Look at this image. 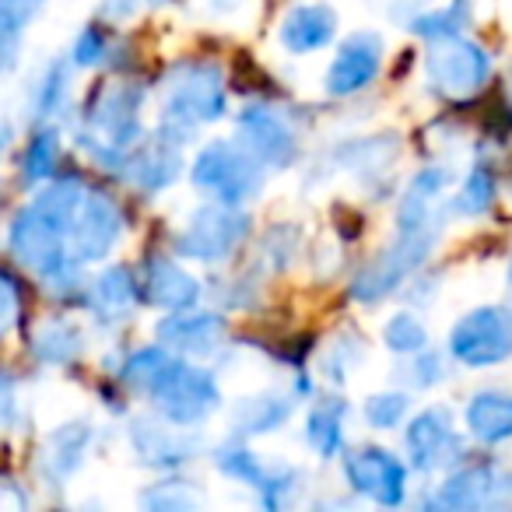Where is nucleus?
<instances>
[{"instance_id":"43","label":"nucleus","mask_w":512,"mask_h":512,"mask_svg":"<svg viewBox=\"0 0 512 512\" xmlns=\"http://www.w3.org/2000/svg\"><path fill=\"white\" fill-rule=\"evenodd\" d=\"M151 4H162V0H151Z\"/></svg>"},{"instance_id":"11","label":"nucleus","mask_w":512,"mask_h":512,"mask_svg":"<svg viewBox=\"0 0 512 512\" xmlns=\"http://www.w3.org/2000/svg\"><path fill=\"white\" fill-rule=\"evenodd\" d=\"M505 502H512V474L495 463L460 467L435 491V505L442 509H495Z\"/></svg>"},{"instance_id":"5","label":"nucleus","mask_w":512,"mask_h":512,"mask_svg":"<svg viewBox=\"0 0 512 512\" xmlns=\"http://www.w3.org/2000/svg\"><path fill=\"white\" fill-rule=\"evenodd\" d=\"M246 235L249 214L242 211V204L218 200V204H204L190 214L176 239V253L186 260H200V264H218L246 242Z\"/></svg>"},{"instance_id":"3","label":"nucleus","mask_w":512,"mask_h":512,"mask_svg":"<svg viewBox=\"0 0 512 512\" xmlns=\"http://www.w3.org/2000/svg\"><path fill=\"white\" fill-rule=\"evenodd\" d=\"M439 221H421V225H397V239L376 256L351 281V299L376 306L386 295H393L432 253L435 239H439Z\"/></svg>"},{"instance_id":"34","label":"nucleus","mask_w":512,"mask_h":512,"mask_svg":"<svg viewBox=\"0 0 512 512\" xmlns=\"http://www.w3.org/2000/svg\"><path fill=\"white\" fill-rule=\"evenodd\" d=\"M407 407H411V400H407V393H376V397L365 400V418H369L372 428H397L400 421H404Z\"/></svg>"},{"instance_id":"9","label":"nucleus","mask_w":512,"mask_h":512,"mask_svg":"<svg viewBox=\"0 0 512 512\" xmlns=\"http://www.w3.org/2000/svg\"><path fill=\"white\" fill-rule=\"evenodd\" d=\"M235 134H239V144L256 162L274 165V169H285V165H292L299 158L295 123L278 106L249 102L239 113V120H235Z\"/></svg>"},{"instance_id":"2","label":"nucleus","mask_w":512,"mask_h":512,"mask_svg":"<svg viewBox=\"0 0 512 512\" xmlns=\"http://www.w3.org/2000/svg\"><path fill=\"white\" fill-rule=\"evenodd\" d=\"M141 106L144 92L127 81L102 88L92 99L85 113V134H81V148L95 158V162L120 169L127 158V144L141 137Z\"/></svg>"},{"instance_id":"40","label":"nucleus","mask_w":512,"mask_h":512,"mask_svg":"<svg viewBox=\"0 0 512 512\" xmlns=\"http://www.w3.org/2000/svg\"><path fill=\"white\" fill-rule=\"evenodd\" d=\"M505 102H512V71H509V81H505Z\"/></svg>"},{"instance_id":"39","label":"nucleus","mask_w":512,"mask_h":512,"mask_svg":"<svg viewBox=\"0 0 512 512\" xmlns=\"http://www.w3.org/2000/svg\"><path fill=\"white\" fill-rule=\"evenodd\" d=\"M102 57H106V36L99 29H85L74 43V64L95 67L102 64Z\"/></svg>"},{"instance_id":"13","label":"nucleus","mask_w":512,"mask_h":512,"mask_svg":"<svg viewBox=\"0 0 512 512\" xmlns=\"http://www.w3.org/2000/svg\"><path fill=\"white\" fill-rule=\"evenodd\" d=\"M158 344L172 351L179 358H207L225 344L228 323L218 313H183L176 309V316H165L158 323Z\"/></svg>"},{"instance_id":"7","label":"nucleus","mask_w":512,"mask_h":512,"mask_svg":"<svg viewBox=\"0 0 512 512\" xmlns=\"http://www.w3.org/2000/svg\"><path fill=\"white\" fill-rule=\"evenodd\" d=\"M491 74V57L477 43L463 36L432 39L425 53V78L439 95L449 99H463L484 88Z\"/></svg>"},{"instance_id":"33","label":"nucleus","mask_w":512,"mask_h":512,"mask_svg":"<svg viewBox=\"0 0 512 512\" xmlns=\"http://www.w3.org/2000/svg\"><path fill=\"white\" fill-rule=\"evenodd\" d=\"M141 505H148V509H158V512H169V509H197L200 495L186 481H162V484H155L151 491H144Z\"/></svg>"},{"instance_id":"28","label":"nucleus","mask_w":512,"mask_h":512,"mask_svg":"<svg viewBox=\"0 0 512 512\" xmlns=\"http://www.w3.org/2000/svg\"><path fill=\"white\" fill-rule=\"evenodd\" d=\"M57 155H60V130L43 123V127L32 134L29 151H25V183H46L57 169Z\"/></svg>"},{"instance_id":"14","label":"nucleus","mask_w":512,"mask_h":512,"mask_svg":"<svg viewBox=\"0 0 512 512\" xmlns=\"http://www.w3.org/2000/svg\"><path fill=\"white\" fill-rule=\"evenodd\" d=\"M379 64H383V43H379V36L358 32V36L344 39L334 64L327 67V92L334 99L362 92L379 74Z\"/></svg>"},{"instance_id":"41","label":"nucleus","mask_w":512,"mask_h":512,"mask_svg":"<svg viewBox=\"0 0 512 512\" xmlns=\"http://www.w3.org/2000/svg\"><path fill=\"white\" fill-rule=\"evenodd\" d=\"M8 137H11V134H8V130L0 127V148H4V144H8Z\"/></svg>"},{"instance_id":"4","label":"nucleus","mask_w":512,"mask_h":512,"mask_svg":"<svg viewBox=\"0 0 512 512\" xmlns=\"http://www.w3.org/2000/svg\"><path fill=\"white\" fill-rule=\"evenodd\" d=\"M190 179L197 190L211 193L214 200L249 204L264 190V162H256L246 148H235L228 141H211L193 158Z\"/></svg>"},{"instance_id":"26","label":"nucleus","mask_w":512,"mask_h":512,"mask_svg":"<svg viewBox=\"0 0 512 512\" xmlns=\"http://www.w3.org/2000/svg\"><path fill=\"white\" fill-rule=\"evenodd\" d=\"M179 355H172L165 344H155V348H141L134 351V355L127 358V365L120 369V379L127 386H134L137 393H151L155 390V383L165 376V372L172 369V362H176Z\"/></svg>"},{"instance_id":"17","label":"nucleus","mask_w":512,"mask_h":512,"mask_svg":"<svg viewBox=\"0 0 512 512\" xmlns=\"http://www.w3.org/2000/svg\"><path fill=\"white\" fill-rule=\"evenodd\" d=\"M141 299L151 302L158 309H190L200 299V281L190 271L169 260V256H151L144 264V281H141Z\"/></svg>"},{"instance_id":"36","label":"nucleus","mask_w":512,"mask_h":512,"mask_svg":"<svg viewBox=\"0 0 512 512\" xmlns=\"http://www.w3.org/2000/svg\"><path fill=\"white\" fill-rule=\"evenodd\" d=\"M43 8L46 0H0V25L11 32H22Z\"/></svg>"},{"instance_id":"37","label":"nucleus","mask_w":512,"mask_h":512,"mask_svg":"<svg viewBox=\"0 0 512 512\" xmlns=\"http://www.w3.org/2000/svg\"><path fill=\"white\" fill-rule=\"evenodd\" d=\"M18 316H22V292L8 274H0V337L11 334Z\"/></svg>"},{"instance_id":"30","label":"nucleus","mask_w":512,"mask_h":512,"mask_svg":"<svg viewBox=\"0 0 512 512\" xmlns=\"http://www.w3.org/2000/svg\"><path fill=\"white\" fill-rule=\"evenodd\" d=\"M491 200H495V172H491L488 162H481V158H477L474 169H470V176L463 179L460 193H456L453 211L456 214H467V218H470V214L488 211Z\"/></svg>"},{"instance_id":"12","label":"nucleus","mask_w":512,"mask_h":512,"mask_svg":"<svg viewBox=\"0 0 512 512\" xmlns=\"http://www.w3.org/2000/svg\"><path fill=\"white\" fill-rule=\"evenodd\" d=\"M348 484L376 505H400L407 491V470L393 453L379 446H362L344 456Z\"/></svg>"},{"instance_id":"32","label":"nucleus","mask_w":512,"mask_h":512,"mask_svg":"<svg viewBox=\"0 0 512 512\" xmlns=\"http://www.w3.org/2000/svg\"><path fill=\"white\" fill-rule=\"evenodd\" d=\"M383 337H386V348L397 351V355H418V351L428 348V330L414 313L393 316V320L386 323Z\"/></svg>"},{"instance_id":"18","label":"nucleus","mask_w":512,"mask_h":512,"mask_svg":"<svg viewBox=\"0 0 512 512\" xmlns=\"http://www.w3.org/2000/svg\"><path fill=\"white\" fill-rule=\"evenodd\" d=\"M456 449L453 435V414L446 407H428L425 414L411 421L407 428V453L418 470H435L439 463H446V453Z\"/></svg>"},{"instance_id":"8","label":"nucleus","mask_w":512,"mask_h":512,"mask_svg":"<svg viewBox=\"0 0 512 512\" xmlns=\"http://www.w3.org/2000/svg\"><path fill=\"white\" fill-rule=\"evenodd\" d=\"M449 355L470 369L505 362L512 355V316L495 306L467 313L449 330Z\"/></svg>"},{"instance_id":"10","label":"nucleus","mask_w":512,"mask_h":512,"mask_svg":"<svg viewBox=\"0 0 512 512\" xmlns=\"http://www.w3.org/2000/svg\"><path fill=\"white\" fill-rule=\"evenodd\" d=\"M120 207L106 197L102 190H88L85 186V197L78 204V214L71 221V256L78 264H95V260H106L113 253L116 239H120Z\"/></svg>"},{"instance_id":"27","label":"nucleus","mask_w":512,"mask_h":512,"mask_svg":"<svg viewBox=\"0 0 512 512\" xmlns=\"http://www.w3.org/2000/svg\"><path fill=\"white\" fill-rule=\"evenodd\" d=\"M67 85H71V71H67L64 60H53V64L39 74L36 88H32V109H36L39 123H50L53 116L64 109Z\"/></svg>"},{"instance_id":"1","label":"nucleus","mask_w":512,"mask_h":512,"mask_svg":"<svg viewBox=\"0 0 512 512\" xmlns=\"http://www.w3.org/2000/svg\"><path fill=\"white\" fill-rule=\"evenodd\" d=\"M225 78L214 64H179L165 74V106L158 134L183 148L204 123L225 116Z\"/></svg>"},{"instance_id":"15","label":"nucleus","mask_w":512,"mask_h":512,"mask_svg":"<svg viewBox=\"0 0 512 512\" xmlns=\"http://www.w3.org/2000/svg\"><path fill=\"white\" fill-rule=\"evenodd\" d=\"M130 442H134V453L141 456V463H148V467H179L197 453V439L183 425H172L165 418L130 421Z\"/></svg>"},{"instance_id":"21","label":"nucleus","mask_w":512,"mask_h":512,"mask_svg":"<svg viewBox=\"0 0 512 512\" xmlns=\"http://www.w3.org/2000/svg\"><path fill=\"white\" fill-rule=\"evenodd\" d=\"M467 428L477 442L498 446L512 435V393L481 390L467 404Z\"/></svg>"},{"instance_id":"20","label":"nucleus","mask_w":512,"mask_h":512,"mask_svg":"<svg viewBox=\"0 0 512 512\" xmlns=\"http://www.w3.org/2000/svg\"><path fill=\"white\" fill-rule=\"evenodd\" d=\"M88 449H92V425H85V421L60 425L39 453V470L50 484H60L85 463Z\"/></svg>"},{"instance_id":"25","label":"nucleus","mask_w":512,"mask_h":512,"mask_svg":"<svg viewBox=\"0 0 512 512\" xmlns=\"http://www.w3.org/2000/svg\"><path fill=\"white\" fill-rule=\"evenodd\" d=\"M400 155V141L393 134H376L362 137V141L344 144V151H337V165L358 172V176H376V172L390 169V162Z\"/></svg>"},{"instance_id":"23","label":"nucleus","mask_w":512,"mask_h":512,"mask_svg":"<svg viewBox=\"0 0 512 512\" xmlns=\"http://www.w3.org/2000/svg\"><path fill=\"white\" fill-rule=\"evenodd\" d=\"M92 302L99 313L113 316V320H123V316L141 302V285H137V278L130 274V267H123V264L106 267L92 285Z\"/></svg>"},{"instance_id":"19","label":"nucleus","mask_w":512,"mask_h":512,"mask_svg":"<svg viewBox=\"0 0 512 512\" xmlns=\"http://www.w3.org/2000/svg\"><path fill=\"white\" fill-rule=\"evenodd\" d=\"M337 36V15L327 4H299L281 18L278 39L288 53H316Z\"/></svg>"},{"instance_id":"22","label":"nucleus","mask_w":512,"mask_h":512,"mask_svg":"<svg viewBox=\"0 0 512 512\" xmlns=\"http://www.w3.org/2000/svg\"><path fill=\"white\" fill-rule=\"evenodd\" d=\"M295 411V400L285 393H260V397H246L232 407V428L239 435H267L281 428Z\"/></svg>"},{"instance_id":"35","label":"nucleus","mask_w":512,"mask_h":512,"mask_svg":"<svg viewBox=\"0 0 512 512\" xmlns=\"http://www.w3.org/2000/svg\"><path fill=\"white\" fill-rule=\"evenodd\" d=\"M362 358V344H358L355 334H344L334 341V348H330V358L323 362V372H327V379H334V383H341V379H348V369Z\"/></svg>"},{"instance_id":"38","label":"nucleus","mask_w":512,"mask_h":512,"mask_svg":"<svg viewBox=\"0 0 512 512\" xmlns=\"http://www.w3.org/2000/svg\"><path fill=\"white\" fill-rule=\"evenodd\" d=\"M442 379H446V365H442V358L432 355L428 348H425V355L418 351V358H414V365H411V383L421 386V390H428V386L442 383Z\"/></svg>"},{"instance_id":"24","label":"nucleus","mask_w":512,"mask_h":512,"mask_svg":"<svg viewBox=\"0 0 512 512\" xmlns=\"http://www.w3.org/2000/svg\"><path fill=\"white\" fill-rule=\"evenodd\" d=\"M85 351V337L71 320H50L32 334V355L50 365H71Z\"/></svg>"},{"instance_id":"16","label":"nucleus","mask_w":512,"mask_h":512,"mask_svg":"<svg viewBox=\"0 0 512 512\" xmlns=\"http://www.w3.org/2000/svg\"><path fill=\"white\" fill-rule=\"evenodd\" d=\"M120 172L137 190L158 193L179 179V172H183V151H179V144H172L169 137L158 134L151 144H141V148L127 151Z\"/></svg>"},{"instance_id":"29","label":"nucleus","mask_w":512,"mask_h":512,"mask_svg":"<svg viewBox=\"0 0 512 512\" xmlns=\"http://www.w3.org/2000/svg\"><path fill=\"white\" fill-rule=\"evenodd\" d=\"M341 418H344V407L341 404H320L313 414H309V425H306V439L323 460L337 456L344 442V428H341Z\"/></svg>"},{"instance_id":"31","label":"nucleus","mask_w":512,"mask_h":512,"mask_svg":"<svg viewBox=\"0 0 512 512\" xmlns=\"http://www.w3.org/2000/svg\"><path fill=\"white\" fill-rule=\"evenodd\" d=\"M467 18H470L467 0H456V4H449L446 11H421L407 29L418 32V36H425L428 43H432V39L460 36V29L467 25Z\"/></svg>"},{"instance_id":"6","label":"nucleus","mask_w":512,"mask_h":512,"mask_svg":"<svg viewBox=\"0 0 512 512\" xmlns=\"http://www.w3.org/2000/svg\"><path fill=\"white\" fill-rule=\"evenodd\" d=\"M155 400V411L172 425H200L204 418H211L221 407V390L214 383V376L197 365H186L183 358L172 362V369L155 383V390L148 393Z\"/></svg>"},{"instance_id":"42","label":"nucleus","mask_w":512,"mask_h":512,"mask_svg":"<svg viewBox=\"0 0 512 512\" xmlns=\"http://www.w3.org/2000/svg\"><path fill=\"white\" fill-rule=\"evenodd\" d=\"M509 316H512V274H509Z\"/></svg>"}]
</instances>
